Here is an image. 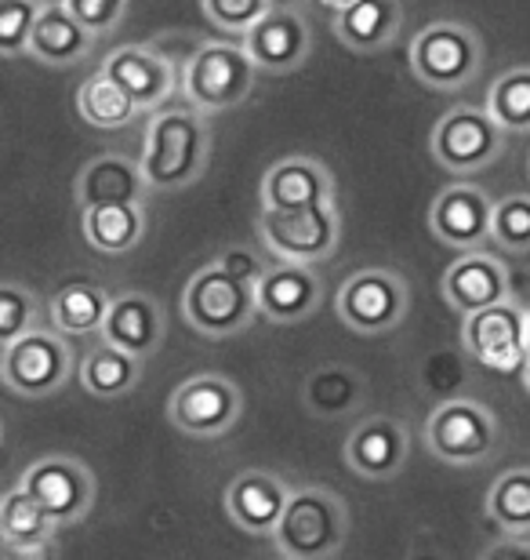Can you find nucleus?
I'll return each mask as SVG.
<instances>
[{"instance_id": "obj_1", "label": "nucleus", "mask_w": 530, "mask_h": 560, "mask_svg": "<svg viewBox=\"0 0 530 560\" xmlns=\"http://www.w3.org/2000/svg\"><path fill=\"white\" fill-rule=\"evenodd\" d=\"M211 161V128L197 106H164L142 139V172L153 194H178L200 183Z\"/></svg>"}, {"instance_id": "obj_2", "label": "nucleus", "mask_w": 530, "mask_h": 560, "mask_svg": "<svg viewBox=\"0 0 530 560\" xmlns=\"http://www.w3.org/2000/svg\"><path fill=\"white\" fill-rule=\"evenodd\" d=\"M353 517L342 495L323 485H298L273 532L276 553L287 560H331L349 542Z\"/></svg>"}, {"instance_id": "obj_3", "label": "nucleus", "mask_w": 530, "mask_h": 560, "mask_svg": "<svg viewBox=\"0 0 530 560\" xmlns=\"http://www.w3.org/2000/svg\"><path fill=\"white\" fill-rule=\"evenodd\" d=\"M258 73L262 70L251 62L244 44L204 40L182 70V95L200 114H222L247 103Z\"/></svg>"}, {"instance_id": "obj_4", "label": "nucleus", "mask_w": 530, "mask_h": 560, "mask_svg": "<svg viewBox=\"0 0 530 560\" xmlns=\"http://www.w3.org/2000/svg\"><path fill=\"white\" fill-rule=\"evenodd\" d=\"M182 317L189 320V328L211 342L233 339L251 328V320L258 317L255 284L211 262L189 277L182 291Z\"/></svg>"}, {"instance_id": "obj_5", "label": "nucleus", "mask_w": 530, "mask_h": 560, "mask_svg": "<svg viewBox=\"0 0 530 560\" xmlns=\"http://www.w3.org/2000/svg\"><path fill=\"white\" fill-rule=\"evenodd\" d=\"M411 73L433 92H458L476 81L483 66V40L469 22L436 19L433 26L419 30L408 48Z\"/></svg>"}, {"instance_id": "obj_6", "label": "nucleus", "mask_w": 530, "mask_h": 560, "mask_svg": "<svg viewBox=\"0 0 530 560\" xmlns=\"http://www.w3.org/2000/svg\"><path fill=\"white\" fill-rule=\"evenodd\" d=\"M258 244L276 262H298L317 266L334 259L338 244H342V215L338 205L327 200L317 208L298 211H258Z\"/></svg>"}, {"instance_id": "obj_7", "label": "nucleus", "mask_w": 530, "mask_h": 560, "mask_svg": "<svg viewBox=\"0 0 530 560\" xmlns=\"http://www.w3.org/2000/svg\"><path fill=\"white\" fill-rule=\"evenodd\" d=\"M338 320L356 335H386L400 328L411 310V284L408 277L386 266H367L342 280L334 295Z\"/></svg>"}, {"instance_id": "obj_8", "label": "nucleus", "mask_w": 530, "mask_h": 560, "mask_svg": "<svg viewBox=\"0 0 530 560\" xmlns=\"http://www.w3.org/2000/svg\"><path fill=\"white\" fill-rule=\"evenodd\" d=\"M498 444L502 425L480 400H444L425 419V447L447 466H480L498 452Z\"/></svg>"}, {"instance_id": "obj_9", "label": "nucleus", "mask_w": 530, "mask_h": 560, "mask_svg": "<svg viewBox=\"0 0 530 560\" xmlns=\"http://www.w3.org/2000/svg\"><path fill=\"white\" fill-rule=\"evenodd\" d=\"M73 375V353L66 346L62 331L37 328L22 339L8 342L0 353V378L15 397L44 400L55 397Z\"/></svg>"}, {"instance_id": "obj_10", "label": "nucleus", "mask_w": 530, "mask_h": 560, "mask_svg": "<svg viewBox=\"0 0 530 560\" xmlns=\"http://www.w3.org/2000/svg\"><path fill=\"white\" fill-rule=\"evenodd\" d=\"M505 128L487 114V106H455L436 120L428 150L450 175H476L505 153Z\"/></svg>"}, {"instance_id": "obj_11", "label": "nucleus", "mask_w": 530, "mask_h": 560, "mask_svg": "<svg viewBox=\"0 0 530 560\" xmlns=\"http://www.w3.org/2000/svg\"><path fill=\"white\" fill-rule=\"evenodd\" d=\"M461 346L480 368H491L498 375L523 372V364L530 361L527 310L509 299L491 310L469 313V317H461Z\"/></svg>"}, {"instance_id": "obj_12", "label": "nucleus", "mask_w": 530, "mask_h": 560, "mask_svg": "<svg viewBox=\"0 0 530 560\" xmlns=\"http://www.w3.org/2000/svg\"><path fill=\"white\" fill-rule=\"evenodd\" d=\"M19 485L48 510L59 528L84 521L95 506V474L73 455H40L22 469Z\"/></svg>"}, {"instance_id": "obj_13", "label": "nucleus", "mask_w": 530, "mask_h": 560, "mask_svg": "<svg viewBox=\"0 0 530 560\" xmlns=\"http://www.w3.org/2000/svg\"><path fill=\"white\" fill-rule=\"evenodd\" d=\"M244 416V394L225 375H193L175 386L167 400V422L186 436H222Z\"/></svg>"}, {"instance_id": "obj_14", "label": "nucleus", "mask_w": 530, "mask_h": 560, "mask_svg": "<svg viewBox=\"0 0 530 560\" xmlns=\"http://www.w3.org/2000/svg\"><path fill=\"white\" fill-rule=\"evenodd\" d=\"M103 73L113 77L123 92L134 98V106L150 109H164L172 103V95L182 88V70L175 66V59L167 55L161 44H123V48L109 51L103 62Z\"/></svg>"}, {"instance_id": "obj_15", "label": "nucleus", "mask_w": 530, "mask_h": 560, "mask_svg": "<svg viewBox=\"0 0 530 560\" xmlns=\"http://www.w3.org/2000/svg\"><path fill=\"white\" fill-rule=\"evenodd\" d=\"M494 200L483 186L472 183H450L436 194L433 208H428V226H433L436 241L455 252H480L491 244L494 226Z\"/></svg>"}, {"instance_id": "obj_16", "label": "nucleus", "mask_w": 530, "mask_h": 560, "mask_svg": "<svg viewBox=\"0 0 530 560\" xmlns=\"http://www.w3.org/2000/svg\"><path fill=\"white\" fill-rule=\"evenodd\" d=\"M240 44L251 55V62L269 77L295 73L313 51V30L302 11L295 8H273L266 19H258L244 33Z\"/></svg>"}, {"instance_id": "obj_17", "label": "nucleus", "mask_w": 530, "mask_h": 560, "mask_svg": "<svg viewBox=\"0 0 530 560\" xmlns=\"http://www.w3.org/2000/svg\"><path fill=\"white\" fill-rule=\"evenodd\" d=\"M411 433L392 416H370L345 436V466L364 480H392L408 466Z\"/></svg>"}, {"instance_id": "obj_18", "label": "nucleus", "mask_w": 530, "mask_h": 560, "mask_svg": "<svg viewBox=\"0 0 530 560\" xmlns=\"http://www.w3.org/2000/svg\"><path fill=\"white\" fill-rule=\"evenodd\" d=\"M291 495H295V488L284 477L269 474V469H244L225 488V513L240 532L273 539V532L287 513Z\"/></svg>"}, {"instance_id": "obj_19", "label": "nucleus", "mask_w": 530, "mask_h": 560, "mask_svg": "<svg viewBox=\"0 0 530 560\" xmlns=\"http://www.w3.org/2000/svg\"><path fill=\"white\" fill-rule=\"evenodd\" d=\"M444 299L450 310H458L461 317L476 310H491L498 302L513 299V277L498 255L491 252H466L461 259L444 273Z\"/></svg>"}, {"instance_id": "obj_20", "label": "nucleus", "mask_w": 530, "mask_h": 560, "mask_svg": "<svg viewBox=\"0 0 530 560\" xmlns=\"http://www.w3.org/2000/svg\"><path fill=\"white\" fill-rule=\"evenodd\" d=\"M258 317L273 324H298L313 317L323 302V280L313 266L273 262L269 273L255 284Z\"/></svg>"}, {"instance_id": "obj_21", "label": "nucleus", "mask_w": 530, "mask_h": 560, "mask_svg": "<svg viewBox=\"0 0 530 560\" xmlns=\"http://www.w3.org/2000/svg\"><path fill=\"white\" fill-rule=\"evenodd\" d=\"M266 211H298L334 200V178L317 156H280L258 186Z\"/></svg>"}, {"instance_id": "obj_22", "label": "nucleus", "mask_w": 530, "mask_h": 560, "mask_svg": "<svg viewBox=\"0 0 530 560\" xmlns=\"http://www.w3.org/2000/svg\"><path fill=\"white\" fill-rule=\"evenodd\" d=\"M73 194L84 211L109 205H145V194H153V189L145 183L139 161H131L123 153H98L76 172Z\"/></svg>"}, {"instance_id": "obj_23", "label": "nucleus", "mask_w": 530, "mask_h": 560, "mask_svg": "<svg viewBox=\"0 0 530 560\" xmlns=\"http://www.w3.org/2000/svg\"><path fill=\"white\" fill-rule=\"evenodd\" d=\"M164 310L153 295H142V291H128V295H117L109 306L106 328L98 339L117 346V350L139 357V361H150V357L164 346Z\"/></svg>"}, {"instance_id": "obj_24", "label": "nucleus", "mask_w": 530, "mask_h": 560, "mask_svg": "<svg viewBox=\"0 0 530 560\" xmlns=\"http://www.w3.org/2000/svg\"><path fill=\"white\" fill-rule=\"evenodd\" d=\"M403 4L400 0H356L353 8L334 15V37L356 55L386 51L400 37Z\"/></svg>"}, {"instance_id": "obj_25", "label": "nucleus", "mask_w": 530, "mask_h": 560, "mask_svg": "<svg viewBox=\"0 0 530 560\" xmlns=\"http://www.w3.org/2000/svg\"><path fill=\"white\" fill-rule=\"evenodd\" d=\"M95 40H98L95 33L84 30L59 0V4H44L40 22H37L33 40H30V59H37L44 66H55V70H66V66L84 62L87 55H92Z\"/></svg>"}, {"instance_id": "obj_26", "label": "nucleus", "mask_w": 530, "mask_h": 560, "mask_svg": "<svg viewBox=\"0 0 530 560\" xmlns=\"http://www.w3.org/2000/svg\"><path fill=\"white\" fill-rule=\"evenodd\" d=\"M145 205H109V208H84L81 211V233L87 248L98 255H131L145 241Z\"/></svg>"}, {"instance_id": "obj_27", "label": "nucleus", "mask_w": 530, "mask_h": 560, "mask_svg": "<svg viewBox=\"0 0 530 560\" xmlns=\"http://www.w3.org/2000/svg\"><path fill=\"white\" fill-rule=\"evenodd\" d=\"M113 299L92 280H66L48 302L51 328L70 335V339H87V335H103L109 317Z\"/></svg>"}, {"instance_id": "obj_28", "label": "nucleus", "mask_w": 530, "mask_h": 560, "mask_svg": "<svg viewBox=\"0 0 530 560\" xmlns=\"http://www.w3.org/2000/svg\"><path fill=\"white\" fill-rule=\"evenodd\" d=\"M76 375H81V386H84L87 397L120 400V397H128L134 386H139L142 361H139V357L117 350V346H109V342H98L81 357Z\"/></svg>"}, {"instance_id": "obj_29", "label": "nucleus", "mask_w": 530, "mask_h": 560, "mask_svg": "<svg viewBox=\"0 0 530 560\" xmlns=\"http://www.w3.org/2000/svg\"><path fill=\"white\" fill-rule=\"evenodd\" d=\"M59 524L48 517V510L30 495L22 485H11L0 499V535L4 550H40L51 546Z\"/></svg>"}, {"instance_id": "obj_30", "label": "nucleus", "mask_w": 530, "mask_h": 560, "mask_svg": "<svg viewBox=\"0 0 530 560\" xmlns=\"http://www.w3.org/2000/svg\"><path fill=\"white\" fill-rule=\"evenodd\" d=\"M302 400H306V408L313 411V416L342 419L360 405V400H364V378H360V372H353V368H345V364L317 368V372L306 378Z\"/></svg>"}, {"instance_id": "obj_31", "label": "nucleus", "mask_w": 530, "mask_h": 560, "mask_svg": "<svg viewBox=\"0 0 530 560\" xmlns=\"http://www.w3.org/2000/svg\"><path fill=\"white\" fill-rule=\"evenodd\" d=\"M76 114L92 128L117 131V128H128L142 109L134 106V98L123 92L113 77L98 70L95 77H87V81L76 88Z\"/></svg>"}, {"instance_id": "obj_32", "label": "nucleus", "mask_w": 530, "mask_h": 560, "mask_svg": "<svg viewBox=\"0 0 530 560\" xmlns=\"http://www.w3.org/2000/svg\"><path fill=\"white\" fill-rule=\"evenodd\" d=\"M487 517L502 535H530V466L505 469L487 491Z\"/></svg>"}, {"instance_id": "obj_33", "label": "nucleus", "mask_w": 530, "mask_h": 560, "mask_svg": "<svg viewBox=\"0 0 530 560\" xmlns=\"http://www.w3.org/2000/svg\"><path fill=\"white\" fill-rule=\"evenodd\" d=\"M487 114L505 136H530V66H513L487 88Z\"/></svg>"}, {"instance_id": "obj_34", "label": "nucleus", "mask_w": 530, "mask_h": 560, "mask_svg": "<svg viewBox=\"0 0 530 560\" xmlns=\"http://www.w3.org/2000/svg\"><path fill=\"white\" fill-rule=\"evenodd\" d=\"M491 244L498 252H530V194H509L494 205Z\"/></svg>"}, {"instance_id": "obj_35", "label": "nucleus", "mask_w": 530, "mask_h": 560, "mask_svg": "<svg viewBox=\"0 0 530 560\" xmlns=\"http://www.w3.org/2000/svg\"><path fill=\"white\" fill-rule=\"evenodd\" d=\"M37 320H40L37 295L26 284H19V280H8L0 288V346L37 331Z\"/></svg>"}, {"instance_id": "obj_36", "label": "nucleus", "mask_w": 530, "mask_h": 560, "mask_svg": "<svg viewBox=\"0 0 530 560\" xmlns=\"http://www.w3.org/2000/svg\"><path fill=\"white\" fill-rule=\"evenodd\" d=\"M40 0H0V51L8 59L30 55V40L40 22Z\"/></svg>"}, {"instance_id": "obj_37", "label": "nucleus", "mask_w": 530, "mask_h": 560, "mask_svg": "<svg viewBox=\"0 0 530 560\" xmlns=\"http://www.w3.org/2000/svg\"><path fill=\"white\" fill-rule=\"evenodd\" d=\"M200 8H204V19H211L219 30L233 33V37H244L276 4L273 0H200Z\"/></svg>"}, {"instance_id": "obj_38", "label": "nucleus", "mask_w": 530, "mask_h": 560, "mask_svg": "<svg viewBox=\"0 0 530 560\" xmlns=\"http://www.w3.org/2000/svg\"><path fill=\"white\" fill-rule=\"evenodd\" d=\"M131 0H62V8L81 22L84 30H92L95 37H106L123 22Z\"/></svg>"}, {"instance_id": "obj_39", "label": "nucleus", "mask_w": 530, "mask_h": 560, "mask_svg": "<svg viewBox=\"0 0 530 560\" xmlns=\"http://www.w3.org/2000/svg\"><path fill=\"white\" fill-rule=\"evenodd\" d=\"M222 266V270H229L233 277H240L247 280V284H258L266 273H269V266L262 262V252H255V248H244V244H233V248H222L219 252V259H214Z\"/></svg>"}, {"instance_id": "obj_40", "label": "nucleus", "mask_w": 530, "mask_h": 560, "mask_svg": "<svg viewBox=\"0 0 530 560\" xmlns=\"http://www.w3.org/2000/svg\"><path fill=\"white\" fill-rule=\"evenodd\" d=\"M480 560H530V542H527V535H502L498 542L483 550Z\"/></svg>"}, {"instance_id": "obj_41", "label": "nucleus", "mask_w": 530, "mask_h": 560, "mask_svg": "<svg viewBox=\"0 0 530 560\" xmlns=\"http://www.w3.org/2000/svg\"><path fill=\"white\" fill-rule=\"evenodd\" d=\"M320 4H323V8H331V11H334V15H338V11L353 8V4H356V0H320Z\"/></svg>"}, {"instance_id": "obj_42", "label": "nucleus", "mask_w": 530, "mask_h": 560, "mask_svg": "<svg viewBox=\"0 0 530 560\" xmlns=\"http://www.w3.org/2000/svg\"><path fill=\"white\" fill-rule=\"evenodd\" d=\"M520 375H523V389H527V394H530V361L523 364V372H520Z\"/></svg>"}, {"instance_id": "obj_43", "label": "nucleus", "mask_w": 530, "mask_h": 560, "mask_svg": "<svg viewBox=\"0 0 530 560\" xmlns=\"http://www.w3.org/2000/svg\"><path fill=\"white\" fill-rule=\"evenodd\" d=\"M411 560H439V557L436 553H414Z\"/></svg>"}, {"instance_id": "obj_44", "label": "nucleus", "mask_w": 530, "mask_h": 560, "mask_svg": "<svg viewBox=\"0 0 530 560\" xmlns=\"http://www.w3.org/2000/svg\"><path fill=\"white\" fill-rule=\"evenodd\" d=\"M527 346H530V310H527Z\"/></svg>"}, {"instance_id": "obj_45", "label": "nucleus", "mask_w": 530, "mask_h": 560, "mask_svg": "<svg viewBox=\"0 0 530 560\" xmlns=\"http://www.w3.org/2000/svg\"><path fill=\"white\" fill-rule=\"evenodd\" d=\"M276 560H287V557H276Z\"/></svg>"}]
</instances>
